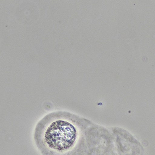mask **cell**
<instances>
[{
	"label": "cell",
	"mask_w": 155,
	"mask_h": 155,
	"mask_svg": "<svg viewBox=\"0 0 155 155\" xmlns=\"http://www.w3.org/2000/svg\"><path fill=\"white\" fill-rule=\"evenodd\" d=\"M80 119L65 110L47 114L36 124L33 139L42 155H77L81 131Z\"/></svg>",
	"instance_id": "cell-1"
}]
</instances>
